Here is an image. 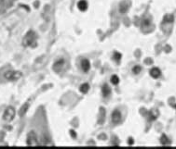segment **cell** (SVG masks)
Returning <instances> with one entry per match:
<instances>
[{
	"label": "cell",
	"instance_id": "6",
	"mask_svg": "<svg viewBox=\"0 0 176 149\" xmlns=\"http://www.w3.org/2000/svg\"><path fill=\"white\" fill-rule=\"evenodd\" d=\"M160 74H161V71L159 68H153L150 70V75H151V77H153L154 79H158V78L160 76Z\"/></svg>",
	"mask_w": 176,
	"mask_h": 149
},
{
	"label": "cell",
	"instance_id": "4",
	"mask_svg": "<svg viewBox=\"0 0 176 149\" xmlns=\"http://www.w3.org/2000/svg\"><path fill=\"white\" fill-rule=\"evenodd\" d=\"M15 114H16V112H15V109H14V107H9L7 109L5 110L4 115H3V119H4V120H6V121L9 122V121H11L12 120L14 119Z\"/></svg>",
	"mask_w": 176,
	"mask_h": 149
},
{
	"label": "cell",
	"instance_id": "14",
	"mask_svg": "<svg viewBox=\"0 0 176 149\" xmlns=\"http://www.w3.org/2000/svg\"><path fill=\"white\" fill-rule=\"evenodd\" d=\"M141 71V67L140 66H135L134 67V69H133V72L135 73V74H138Z\"/></svg>",
	"mask_w": 176,
	"mask_h": 149
},
{
	"label": "cell",
	"instance_id": "2",
	"mask_svg": "<svg viewBox=\"0 0 176 149\" xmlns=\"http://www.w3.org/2000/svg\"><path fill=\"white\" fill-rule=\"evenodd\" d=\"M22 73L21 72V71L9 70L4 74V77L9 81H16L18 79H20V78L22 77Z\"/></svg>",
	"mask_w": 176,
	"mask_h": 149
},
{
	"label": "cell",
	"instance_id": "10",
	"mask_svg": "<svg viewBox=\"0 0 176 149\" xmlns=\"http://www.w3.org/2000/svg\"><path fill=\"white\" fill-rule=\"evenodd\" d=\"M28 108H29V104H28V103H25L24 105L21 107L20 111H19V115H20V116H23L25 113H26V111L28 110Z\"/></svg>",
	"mask_w": 176,
	"mask_h": 149
},
{
	"label": "cell",
	"instance_id": "12",
	"mask_svg": "<svg viewBox=\"0 0 176 149\" xmlns=\"http://www.w3.org/2000/svg\"><path fill=\"white\" fill-rule=\"evenodd\" d=\"M89 89H90V85H89V84H88V83H84V84H82V85L80 86V92L86 94L88 91H89Z\"/></svg>",
	"mask_w": 176,
	"mask_h": 149
},
{
	"label": "cell",
	"instance_id": "3",
	"mask_svg": "<svg viewBox=\"0 0 176 149\" xmlns=\"http://www.w3.org/2000/svg\"><path fill=\"white\" fill-rule=\"evenodd\" d=\"M27 145L30 146H36L39 145L38 140H37L36 133L34 131H31L27 135Z\"/></svg>",
	"mask_w": 176,
	"mask_h": 149
},
{
	"label": "cell",
	"instance_id": "5",
	"mask_svg": "<svg viewBox=\"0 0 176 149\" xmlns=\"http://www.w3.org/2000/svg\"><path fill=\"white\" fill-rule=\"evenodd\" d=\"M120 119H121V114L120 112L118 111V110H115L114 112L112 114V120L114 123H118L120 121Z\"/></svg>",
	"mask_w": 176,
	"mask_h": 149
},
{
	"label": "cell",
	"instance_id": "1",
	"mask_svg": "<svg viewBox=\"0 0 176 149\" xmlns=\"http://www.w3.org/2000/svg\"><path fill=\"white\" fill-rule=\"evenodd\" d=\"M35 40H36V34L34 31H29L26 34H25L23 40H22V44L24 47H32L33 44H35Z\"/></svg>",
	"mask_w": 176,
	"mask_h": 149
},
{
	"label": "cell",
	"instance_id": "11",
	"mask_svg": "<svg viewBox=\"0 0 176 149\" xmlns=\"http://www.w3.org/2000/svg\"><path fill=\"white\" fill-rule=\"evenodd\" d=\"M111 93V90L109 88V86L107 85V84H104V85L103 86V95L104 97H107Z\"/></svg>",
	"mask_w": 176,
	"mask_h": 149
},
{
	"label": "cell",
	"instance_id": "8",
	"mask_svg": "<svg viewBox=\"0 0 176 149\" xmlns=\"http://www.w3.org/2000/svg\"><path fill=\"white\" fill-rule=\"evenodd\" d=\"M64 59H60L59 61H57L55 64H54V66H53V69H54V70L55 71H60L61 70V69L62 68V66H64Z\"/></svg>",
	"mask_w": 176,
	"mask_h": 149
},
{
	"label": "cell",
	"instance_id": "7",
	"mask_svg": "<svg viewBox=\"0 0 176 149\" xmlns=\"http://www.w3.org/2000/svg\"><path fill=\"white\" fill-rule=\"evenodd\" d=\"M90 67H91L90 61L86 59V58H83L82 61H81V69H82L85 72H87V71L90 69Z\"/></svg>",
	"mask_w": 176,
	"mask_h": 149
},
{
	"label": "cell",
	"instance_id": "15",
	"mask_svg": "<svg viewBox=\"0 0 176 149\" xmlns=\"http://www.w3.org/2000/svg\"><path fill=\"white\" fill-rule=\"evenodd\" d=\"M114 57L116 58V60H117V61H119V59H120V57H121V55H120V54H118V53H115Z\"/></svg>",
	"mask_w": 176,
	"mask_h": 149
},
{
	"label": "cell",
	"instance_id": "9",
	"mask_svg": "<svg viewBox=\"0 0 176 149\" xmlns=\"http://www.w3.org/2000/svg\"><path fill=\"white\" fill-rule=\"evenodd\" d=\"M77 8L81 10V11H85L88 9V3L85 0H80V1L77 3Z\"/></svg>",
	"mask_w": 176,
	"mask_h": 149
},
{
	"label": "cell",
	"instance_id": "13",
	"mask_svg": "<svg viewBox=\"0 0 176 149\" xmlns=\"http://www.w3.org/2000/svg\"><path fill=\"white\" fill-rule=\"evenodd\" d=\"M111 82L113 84H117L119 82V78L117 75H113L111 77Z\"/></svg>",
	"mask_w": 176,
	"mask_h": 149
}]
</instances>
